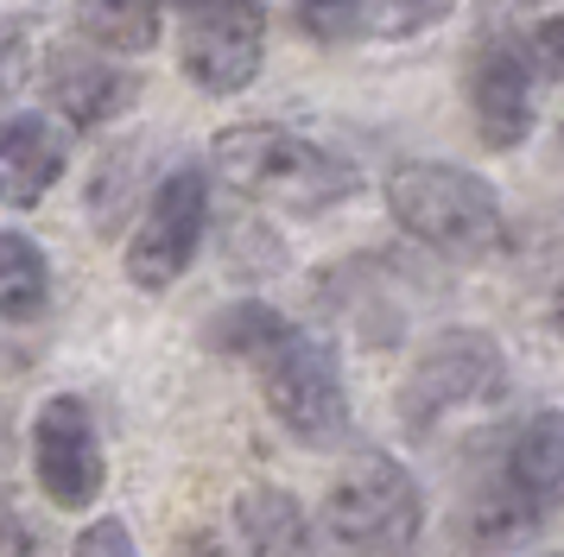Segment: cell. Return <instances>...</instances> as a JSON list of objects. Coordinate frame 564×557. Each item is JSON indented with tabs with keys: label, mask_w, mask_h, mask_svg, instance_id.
<instances>
[{
	"label": "cell",
	"mask_w": 564,
	"mask_h": 557,
	"mask_svg": "<svg viewBox=\"0 0 564 557\" xmlns=\"http://www.w3.org/2000/svg\"><path fill=\"white\" fill-rule=\"evenodd\" d=\"M209 159H216L223 184H235L241 197L280 203V209H299V216H317L330 203L356 197V165L349 159H336L330 146L273 121L223 127Z\"/></svg>",
	"instance_id": "cell-1"
},
{
	"label": "cell",
	"mask_w": 564,
	"mask_h": 557,
	"mask_svg": "<svg viewBox=\"0 0 564 557\" xmlns=\"http://www.w3.org/2000/svg\"><path fill=\"white\" fill-rule=\"evenodd\" d=\"M387 209L412 241H425L444 260H488L501 248V203L463 165H400L387 177Z\"/></svg>",
	"instance_id": "cell-2"
},
{
	"label": "cell",
	"mask_w": 564,
	"mask_h": 557,
	"mask_svg": "<svg viewBox=\"0 0 564 557\" xmlns=\"http://www.w3.org/2000/svg\"><path fill=\"white\" fill-rule=\"evenodd\" d=\"M324 526H330L343 551H361V557L412 551L419 532H425V494L400 462L361 456L336 476L330 501H324Z\"/></svg>",
	"instance_id": "cell-3"
},
{
	"label": "cell",
	"mask_w": 564,
	"mask_h": 557,
	"mask_svg": "<svg viewBox=\"0 0 564 557\" xmlns=\"http://www.w3.org/2000/svg\"><path fill=\"white\" fill-rule=\"evenodd\" d=\"M260 386H267V405L299 444L311 450H330L349 430V393H343V374H336L330 342H317L305 329H285V342L260 354Z\"/></svg>",
	"instance_id": "cell-4"
},
{
	"label": "cell",
	"mask_w": 564,
	"mask_h": 557,
	"mask_svg": "<svg viewBox=\"0 0 564 557\" xmlns=\"http://www.w3.org/2000/svg\"><path fill=\"white\" fill-rule=\"evenodd\" d=\"M209 222V184L197 165H178L147 203V216L128 241V278L147 285V292H165L172 278L197 260V241H204Z\"/></svg>",
	"instance_id": "cell-5"
},
{
	"label": "cell",
	"mask_w": 564,
	"mask_h": 557,
	"mask_svg": "<svg viewBox=\"0 0 564 557\" xmlns=\"http://www.w3.org/2000/svg\"><path fill=\"white\" fill-rule=\"evenodd\" d=\"M178 64L209 96L248 89L260 64H267V7L260 0H209V7H197L184 20Z\"/></svg>",
	"instance_id": "cell-6"
},
{
	"label": "cell",
	"mask_w": 564,
	"mask_h": 557,
	"mask_svg": "<svg viewBox=\"0 0 564 557\" xmlns=\"http://www.w3.org/2000/svg\"><path fill=\"white\" fill-rule=\"evenodd\" d=\"M501 380H508L501 349L488 342L482 329H451V336H437L432 349L412 361V380L400 393V405H406L412 425H432L437 412H451V405L488 400Z\"/></svg>",
	"instance_id": "cell-7"
},
{
	"label": "cell",
	"mask_w": 564,
	"mask_h": 557,
	"mask_svg": "<svg viewBox=\"0 0 564 557\" xmlns=\"http://www.w3.org/2000/svg\"><path fill=\"white\" fill-rule=\"evenodd\" d=\"M32 469H39V488L52 494L57 506H89L96 488H102V444H96V425H89V405L77 393H57L45 400L39 425H32Z\"/></svg>",
	"instance_id": "cell-8"
},
{
	"label": "cell",
	"mask_w": 564,
	"mask_h": 557,
	"mask_svg": "<svg viewBox=\"0 0 564 557\" xmlns=\"http://www.w3.org/2000/svg\"><path fill=\"white\" fill-rule=\"evenodd\" d=\"M533 57H527V39H482L476 57H469V114H476V133L482 146L513 152L527 133H533Z\"/></svg>",
	"instance_id": "cell-9"
},
{
	"label": "cell",
	"mask_w": 564,
	"mask_h": 557,
	"mask_svg": "<svg viewBox=\"0 0 564 557\" xmlns=\"http://www.w3.org/2000/svg\"><path fill=\"white\" fill-rule=\"evenodd\" d=\"M45 96L57 101V114L70 127H108L140 101V76L115 70L89 51H64V57L45 64Z\"/></svg>",
	"instance_id": "cell-10"
},
{
	"label": "cell",
	"mask_w": 564,
	"mask_h": 557,
	"mask_svg": "<svg viewBox=\"0 0 564 557\" xmlns=\"http://www.w3.org/2000/svg\"><path fill=\"white\" fill-rule=\"evenodd\" d=\"M70 165V140L64 127H52L45 114H13L0 133V172H7V203L32 209V203L52 190Z\"/></svg>",
	"instance_id": "cell-11"
},
{
	"label": "cell",
	"mask_w": 564,
	"mask_h": 557,
	"mask_svg": "<svg viewBox=\"0 0 564 557\" xmlns=\"http://www.w3.org/2000/svg\"><path fill=\"white\" fill-rule=\"evenodd\" d=\"M235 526L248 538V557H311V532H305V513L292 494L280 488H248L235 501Z\"/></svg>",
	"instance_id": "cell-12"
},
{
	"label": "cell",
	"mask_w": 564,
	"mask_h": 557,
	"mask_svg": "<svg viewBox=\"0 0 564 557\" xmlns=\"http://www.w3.org/2000/svg\"><path fill=\"white\" fill-rule=\"evenodd\" d=\"M77 32L96 51H153L159 0H77Z\"/></svg>",
	"instance_id": "cell-13"
},
{
	"label": "cell",
	"mask_w": 564,
	"mask_h": 557,
	"mask_svg": "<svg viewBox=\"0 0 564 557\" xmlns=\"http://www.w3.org/2000/svg\"><path fill=\"white\" fill-rule=\"evenodd\" d=\"M513 488L520 494H558L564 488V412H539L533 425L520 430V444H513Z\"/></svg>",
	"instance_id": "cell-14"
},
{
	"label": "cell",
	"mask_w": 564,
	"mask_h": 557,
	"mask_svg": "<svg viewBox=\"0 0 564 557\" xmlns=\"http://www.w3.org/2000/svg\"><path fill=\"white\" fill-rule=\"evenodd\" d=\"M0 292H7V317L20 324V317H39L45 298H52V266H45V253L32 248L26 234H7L0 241Z\"/></svg>",
	"instance_id": "cell-15"
},
{
	"label": "cell",
	"mask_w": 564,
	"mask_h": 557,
	"mask_svg": "<svg viewBox=\"0 0 564 557\" xmlns=\"http://www.w3.org/2000/svg\"><path fill=\"white\" fill-rule=\"evenodd\" d=\"M209 342L223 354H267L273 342H285V324L267 310V304H235V310H223L216 317V329H209Z\"/></svg>",
	"instance_id": "cell-16"
},
{
	"label": "cell",
	"mask_w": 564,
	"mask_h": 557,
	"mask_svg": "<svg viewBox=\"0 0 564 557\" xmlns=\"http://www.w3.org/2000/svg\"><path fill=\"white\" fill-rule=\"evenodd\" d=\"M299 25L324 45L368 39V0H299Z\"/></svg>",
	"instance_id": "cell-17"
},
{
	"label": "cell",
	"mask_w": 564,
	"mask_h": 557,
	"mask_svg": "<svg viewBox=\"0 0 564 557\" xmlns=\"http://www.w3.org/2000/svg\"><path fill=\"white\" fill-rule=\"evenodd\" d=\"M451 13V0H368V39H412Z\"/></svg>",
	"instance_id": "cell-18"
},
{
	"label": "cell",
	"mask_w": 564,
	"mask_h": 557,
	"mask_svg": "<svg viewBox=\"0 0 564 557\" xmlns=\"http://www.w3.org/2000/svg\"><path fill=\"white\" fill-rule=\"evenodd\" d=\"M527 57H533L539 76H564V13L527 25Z\"/></svg>",
	"instance_id": "cell-19"
},
{
	"label": "cell",
	"mask_w": 564,
	"mask_h": 557,
	"mask_svg": "<svg viewBox=\"0 0 564 557\" xmlns=\"http://www.w3.org/2000/svg\"><path fill=\"white\" fill-rule=\"evenodd\" d=\"M70 557H133V538H128L121 520H96V526L77 538V551Z\"/></svg>",
	"instance_id": "cell-20"
},
{
	"label": "cell",
	"mask_w": 564,
	"mask_h": 557,
	"mask_svg": "<svg viewBox=\"0 0 564 557\" xmlns=\"http://www.w3.org/2000/svg\"><path fill=\"white\" fill-rule=\"evenodd\" d=\"M165 7H184V13H197V7H209V0H165Z\"/></svg>",
	"instance_id": "cell-21"
},
{
	"label": "cell",
	"mask_w": 564,
	"mask_h": 557,
	"mask_svg": "<svg viewBox=\"0 0 564 557\" xmlns=\"http://www.w3.org/2000/svg\"><path fill=\"white\" fill-rule=\"evenodd\" d=\"M558 557H564V551H558Z\"/></svg>",
	"instance_id": "cell-22"
}]
</instances>
